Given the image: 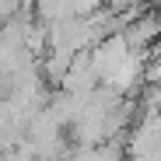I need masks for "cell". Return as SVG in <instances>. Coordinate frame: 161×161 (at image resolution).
<instances>
[{
	"mask_svg": "<svg viewBox=\"0 0 161 161\" xmlns=\"http://www.w3.org/2000/svg\"><path fill=\"white\" fill-rule=\"evenodd\" d=\"M151 60H154V63H161V35H158V42L151 46Z\"/></svg>",
	"mask_w": 161,
	"mask_h": 161,
	"instance_id": "7a4b0ae2",
	"label": "cell"
},
{
	"mask_svg": "<svg viewBox=\"0 0 161 161\" xmlns=\"http://www.w3.org/2000/svg\"><path fill=\"white\" fill-rule=\"evenodd\" d=\"M123 42H126V49L130 53H140V56H147L151 53V46L158 42V35H161V11H154V7H147V11H137L126 25H123Z\"/></svg>",
	"mask_w": 161,
	"mask_h": 161,
	"instance_id": "6da1fadb",
	"label": "cell"
}]
</instances>
